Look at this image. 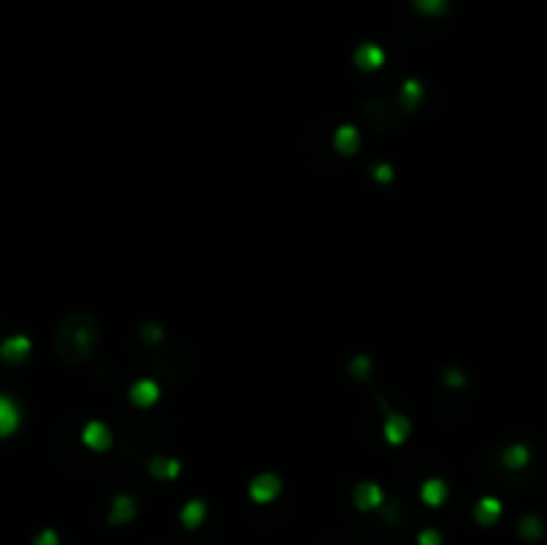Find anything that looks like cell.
Wrapping results in <instances>:
<instances>
[{"label": "cell", "mask_w": 547, "mask_h": 545, "mask_svg": "<svg viewBox=\"0 0 547 545\" xmlns=\"http://www.w3.org/2000/svg\"><path fill=\"white\" fill-rule=\"evenodd\" d=\"M358 142H361V134H358V129L350 126V123L340 126L337 134H334V147H337L340 153H345V156H352V153L358 150Z\"/></svg>", "instance_id": "cell-6"}, {"label": "cell", "mask_w": 547, "mask_h": 545, "mask_svg": "<svg viewBox=\"0 0 547 545\" xmlns=\"http://www.w3.org/2000/svg\"><path fill=\"white\" fill-rule=\"evenodd\" d=\"M416 543L419 545H443V534L438 532V529H422Z\"/></svg>", "instance_id": "cell-17"}, {"label": "cell", "mask_w": 547, "mask_h": 545, "mask_svg": "<svg viewBox=\"0 0 547 545\" xmlns=\"http://www.w3.org/2000/svg\"><path fill=\"white\" fill-rule=\"evenodd\" d=\"M521 532H524L526 537H536V534H539V522H536L534 516H526L524 524H521Z\"/></svg>", "instance_id": "cell-18"}, {"label": "cell", "mask_w": 547, "mask_h": 545, "mask_svg": "<svg viewBox=\"0 0 547 545\" xmlns=\"http://www.w3.org/2000/svg\"><path fill=\"white\" fill-rule=\"evenodd\" d=\"M35 545H59V534L54 529H43V532L35 537Z\"/></svg>", "instance_id": "cell-19"}, {"label": "cell", "mask_w": 547, "mask_h": 545, "mask_svg": "<svg viewBox=\"0 0 547 545\" xmlns=\"http://www.w3.org/2000/svg\"><path fill=\"white\" fill-rule=\"evenodd\" d=\"M129 399H131L134 406H139V409H150V406H155V404L161 401V385L150 377L136 379L131 388H129Z\"/></svg>", "instance_id": "cell-3"}, {"label": "cell", "mask_w": 547, "mask_h": 545, "mask_svg": "<svg viewBox=\"0 0 547 545\" xmlns=\"http://www.w3.org/2000/svg\"><path fill=\"white\" fill-rule=\"evenodd\" d=\"M203 519H206V502L203 500H190L185 508H182V524H185L187 529L200 527Z\"/></svg>", "instance_id": "cell-13"}, {"label": "cell", "mask_w": 547, "mask_h": 545, "mask_svg": "<svg viewBox=\"0 0 547 545\" xmlns=\"http://www.w3.org/2000/svg\"><path fill=\"white\" fill-rule=\"evenodd\" d=\"M80 441H83V446L91 449V452H107L109 446H112V431L107 428V423L91 420V423L83 425Z\"/></svg>", "instance_id": "cell-1"}, {"label": "cell", "mask_w": 547, "mask_h": 545, "mask_svg": "<svg viewBox=\"0 0 547 545\" xmlns=\"http://www.w3.org/2000/svg\"><path fill=\"white\" fill-rule=\"evenodd\" d=\"M384 500V492L377 487V484H361L358 490H355V505L361 508V511H374V508H379Z\"/></svg>", "instance_id": "cell-7"}, {"label": "cell", "mask_w": 547, "mask_h": 545, "mask_svg": "<svg viewBox=\"0 0 547 545\" xmlns=\"http://www.w3.org/2000/svg\"><path fill=\"white\" fill-rule=\"evenodd\" d=\"M414 3H416V9L425 14H438L446 9V0H414Z\"/></svg>", "instance_id": "cell-16"}, {"label": "cell", "mask_w": 547, "mask_h": 545, "mask_svg": "<svg viewBox=\"0 0 547 545\" xmlns=\"http://www.w3.org/2000/svg\"><path fill=\"white\" fill-rule=\"evenodd\" d=\"M384 62V54L379 45H361L358 48V54H355V65L361 67V70H377V67H382Z\"/></svg>", "instance_id": "cell-11"}, {"label": "cell", "mask_w": 547, "mask_h": 545, "mask_svg": "<svg viewBox=\"0 0 547 545\" xmlns=\"http://www.w3.org/2000/svg\"><path fill=\"white\" fill-rule=\"evenodd\" d=\"M150 473H153L155 479H176L182 473V465H179V460L155 457L153 463H150Z\"/></svg>", "instance_id": "cell-15"}, {"label": "cell", "mask_w": 547, "mask_h": 545, "mask_svg": "<svg viewBox=\"0 0 547 545\" xmlns=\"http://www.w3.org/2000/svg\"><path fill=\"white\" fill-rule=\"evenodd\" d=\"M30 350H33V342L24 334H13V337H9L0 345V356L6 358V361H24V358L30 356Z\"/></svg>", "instance_id": "cell-5"}, {"label": "cell", "mask_w": 547, "mask_h": 545, "mask_svg": "<svg viewBox=\"0 0 547 545\" xmlns=\"http://www.w3.org/2000/svg\"><path fill=\"white\" fill-rule=\"evenodd\" d=\"M529 460H531V452H529V446L526 444H510L502 455V463L510 468V470H521V468H526L529 465Z\"/></svg>", "instance_id": "cell-10"}, {"label": "cell", "mask_w": 547, "mask_h": 545, "mask_svg": "<svg viewBox=\"0 0 547 545\" xmlns=\"http://www.w3.org/2000/svg\"><path fill=\"white\" fill-rule=\"evenodd\" d=\"M134 513H136V505L129 495H118L115 502H112V513H109V522L112 524H126L134 519Z\"/></svg>", "instance_id": "cell-12"}, {"label": "cell", "mask_w": 547, "mask_h": 545, "mask_svg": "<svg viewBox=\"0 0 547 545\" xmlns=\"http://www.w3.org/2000/svg\"><path fill=\"white\" fill-rule=\"evenodd\" d=\"M499 513H502V502L497 500V497H483L475 505V519L481 524H494L499 519Z\"/></svg>", "instance_id": "cell-14"}, {"label": "cell", "mask_w": 547, "mask_h": 545, "mask_svg": "<svg viewBox=\"0 0 547 545\" xmlns=\"http://www.w3.org/2000/svg\"><path fill=\"white\" fill-rule=\"evenodd\" d=\"M419 495H422V502H425V505H430V508H438V505H443V502H446L449 487H446V484H443L440 479H430V481H425V484H422Z\"/></svg>", "instance_id": "cell-8"}, {"label": "cell", "mask_w": 547, "mask_h": 545, "mask_svg": "<svg viewBox=\"0 0 547 545\" xmlns=\"http://www.w3.org/2000/svg\"><path fill=\"white\" fill-rule=\"evenodd\" d=\"M19 423H22V414H19L16 401L0 396V438H9L19 428Z\"/></svg>", "instance_id": "cell-4"}, {"label": "cell", "mask_w": 547, "mask_h": 545, "mask_svg": "<svg viewBox=\"0 0 547 545\" xmlns=\"http://www.w3.org/2000/svg\"><path fill=\"white\" fill-rule=\"evenodd\" d=\"M281 495V479L275 473H259L256 479L249 484V497L259 505H267L273 502L275 497Z\"/></svg>", "instance_id": "cell-2"}, {"label": "cell", "mask_w": 547, "mask_h": 545, "mask_svg": "<svg viewBox=\"0 0 547 545\" xmlns=\"http://www.w3.org/2000/svg\"><path fill=\"white\" fill-rule=\"evenodd\" d=\"M408 428H411V423H408L406 417L393 414V417H387V423H384V438L393 446H401L406 441V436H408Z\"/></svg>", "instance_id": "cell-9"}]
</instances>
